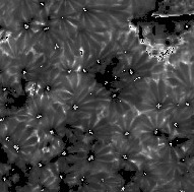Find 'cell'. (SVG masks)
I'll return each instance as SVG.
<instances>
[{
    "label": "cell",
    "instance_id": "6da1fadb",
    "mask_svg": "<svg viewBox=\"0 0 194 192\" xmlns=\"http://www.w3.org/2000/svg\"><path fill=\"white\" fill-rule=\"evenodd\" d=\"M154 107H155V109L156 112H161V111L167 109V105L164 104L163 102H156V103L154 104Z\"/></svg>",
    "mask_w": 194,
    "mask_h": 192
},
{
    "label": "cell",
    "instance_id": "7a4b0ae2",
    "mask_svg": "<svg viewBox=\"0 0 194 192\" xmlns=\"http://www.w3.org/2000/svg\"><path fill=\"white\" fill-rule=\"evenodd\" d=\"M152 134H153L154 137L157 138V137H159V136L163 135V131H162L161 128H154V129L152 130Z\"/></svg>",
    "mask_w": 194,
    "mask_h": 192
},
{
    "label": "cell",
    "instance_id": "3957f363",
    "mask_svg": "<svg viewBox=\"0 0 194 192\" xmlns=\"http://www.w3.org/2000/svg\"><path fill=\"white\" fill-rule=\"evenodd\" d=\"M74 73H75V70H74L73 68H70V67L65 68V69L63 70V74L66 75V76H72Z\"/></svg>",
    "mask_w": 194,
    "mask_h": 192
},
{
    "label": "cell",
    "instance_id": "277c9868",
    "mask_svg": "<svg viewBox=\"0 0 194 192\" xmlns=\"http://www.w3.org/2000/svg\"><path fill=\"white\" fill-rule=\"evenodd\" d=\"M52 50L55 52V53H60V52H62L63 51V47L59 44V43H55L54 45H53V48H52Z\"/></svg>",
    "mask_w": 194,
    "mask_h": 192
},
{
    "label": "cell",
    "instance_id": "5b68a950",
    "mask_svg": "<svg viewBox=\"0 0 194 192\" xmlns=\"http://www.w3.org/2000/svg\"><path fill=\"white\" fill-rule=\"evenodd\" d=\"M11 148H12L15 152H17V153H19V152L21 151V145L16 143V142H13V144L11 145Z\"/></svg>",
    "mask_w": 194,
    "mask_h": 192
},
{
    "label": "cell",
    "instance_id": "8992f818",
    "mask_svg": "<svg viewBox=\"0 0 194 192\" xmlns=\"http://www.w3.org/2000/svg\"><path fill=\"white\" fill-rule=\"evenodd\" d=\"M10 180L12 181V183H16V182H18L19 181V175L18 174H13L11 177H10Z\"/></svg>",
    "mask_w": 194,
    "mask_h": 192
},
{
    "label": "cell",
    "instance_id": "52a82bcc",
    "mask_svg": "<svg viewBox=\"0 0 194 192\" xmlns=\"http://www.w3.org/2000/svg\"><path fill=\"white\" fill-rule=\"evenodd\" d=\"M95 160H96V157H95V154H94V153L87 154V157H86V161H87L88 163H93Z\"/></svg>",
    "mask_w": 194,
    "mask_h": 192
},
{
    "label": "cell",
    "instance_id": "ba28073f",
    "mask_svg": "<svg viewBox=\"0 0 194 192\" xmlns=\"http://www.w3.org/2000/svg\"><path fill=\"white\" fill-rule=\"evenodd\" d=\"M77 52H78V55H79L80 57H83V56H84V54H85V50H84L83 47H81V46L77 48Z\"/></svg>",
    "mask_w": 194,
    "mask_h": 192
}]
</instances>
